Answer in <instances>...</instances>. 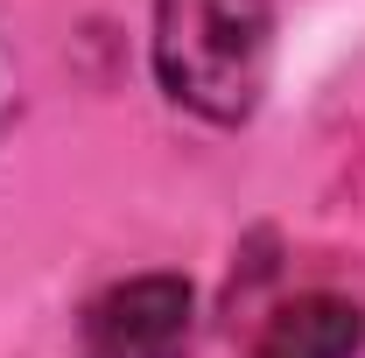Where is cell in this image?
Returning <instances> with one entry per match:
<instances>
[{
    "instance_id": "cell-3",
    "label": "cell",
    "mask_w": 365,
    "mask_h": 358,
    "mask_svg": "<svg viewBox=\"0 0 365 358\" xmlns=\"http://www.w3.org/2000/svg\"><path fill=\"white\" fill-rule=\"evenodd\" d=\"M359 352H365V310L351 295L317 288V295L281 302L246 358H359Z\"/></svg>"
},
{
    "instance_id": "cell-1",
    "label": "cell",
    "mask_w": 365,
    "mask_h": 358,
    "mask_svg": "<svg viewBox=\"0 0 365 358\" xmlns=\"http://www.w3.org/2000/svg\"><path fill=\"white\" fill-rule=\"evenodd\" d=\"M155 85L169 106L239 127L260 113L274 63V7L267 0H155Z\"/></svg>"
},
{
    "instance_id": "cell-2",
    "label": "cell",
    "mask_w": 365,
    "mask_h": 358,
    "mask_svg": "<svg viewBox=\"0 0 365 358\" xmlns=\"http://www.w3.org/2000/svg\"><path fill=\"white\" fill-rule=\"evenodd\" d=\"M190 330H197V288L182 274H134L85 310L78 358H182Z\"/></svg>"
}]
</instances>
